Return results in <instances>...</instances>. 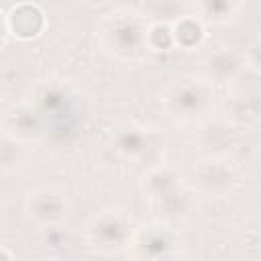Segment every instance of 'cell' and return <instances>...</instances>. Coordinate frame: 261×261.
<instances>
[{"label": "cell", "instance_id": "9c48e42d", "mask_svg": "<svg viewBox=\"0 0 261 261\" xmlns=\"http://www.w3.org/2000/svg\"><path fill=\"white\" fill-rule=\"evenodd\" d=\"M247 67L243 51L232 47H218L202 59V75L212 84H228Z\"/></svg>", "mask_w": 261, "mask_h": 261}, {"label": "cell", "instance_id": "7a4b0ae2", "mask_svg": "<svg viewBox=\"0 0 261 261\" xmlns=\"http://www.w3.org/2000/svg\"><path fill=\"white\" fill-rule=\"evenodd\" d=\"M161 108L179 122H204L212 114L214 90L204 75H184L161 92Z\"/></svg>", "mask_w": 261, "mask_h": 261}, {"label": "cell", "instance_id": "5bb4252c", "mask_svg": "<svg viewBox=\"0 0 261 261\" xmlns=\"http://www.w3.org/2000/svg\"><path fill=\"white\" fill-rule=\"evenodd\" d=\"M173 29V41L175 47L184 49V51H194L198 49L204 39H206V22L196 14H186L179 20H175L171 24Z\"/></svg>", "mask_w": 261, "mask_h": 261}, {"label": "cell", "instance_id": "8992f818", "mask_svg": "<svg viewBox=\"0 0 261 261\" xmlns=\"http://www.w3.org/2000/svg\"><path fill=\"white\" fill-rule=\"evenodd\" d=\"M179 245H181L179 234L169 226V222L159 220L135 230L133 243L128 247V257L173 259V257H179Z\"/></svg>", "mask_w": 261, "mask_h": 261}, {"label": "cell", "instance_id": "8fae6325", "mask_svg": "<svg viewBox=\"0 0 261 261\" xmlns=\"http://www.w3.org/2000/svg\"><path fill=\"white\" fill-rule=\"evenodd\" d=\"M4 29L20 41L37 39L45 29V12L37 4H16L4 14Z\"/></svg>", "mask_w": 261, "mask_h": 261}, {"label": "cell", "instance_id": "5b68a950", "mask_svg": "<svg viewBox=\"0 0 261 261\" xmlns=\"http://www.w3.org/2000/svg\"><path fill=\"white\" fill-rule=\"evenodd\" d=\"M24 214L31 224L43 230L57 228L69 214V196L57 186H39L27 194Z\"/></svg>", "mask_w": 261, "mask_h": 261}, {"label": "cell", "instance_id": "9a60e30c", "mask_svg": "<svg viewBox=\"0 0 261 261\" xmlns=\"http://www.w3.org/2000/svg\"><path fill=\"white\" fill-rule=\"evenodd\" d=\"M241 0H196V14L206 24H228L239 16Z\"/></svg>", "mask_w": 261, "mask_h": 261}, {"label": "cell", "instance_id": "52a82bcc", "mask_svg": "<svg viewBox=\"0 0 261 261\" xmlns=\"http://www.w3.org/2000/svg\"><path fill=\"white\" fill-rule=\"evenodd\" d=\"M2 133L20 145L35 143L45 133V116L31 102L14 104L2 114Z\"/></svg>", "mask_w": 261, "mask_h": 261}, {"label": "cell", "instance_id": "6da1fadb", "mask_svg": "<svg viewBox=\"0 0 261 261\" xmlns=\"http://www.w3.org/2000/svg\"><path fill=\"white\" fill-rule=\"evenodd\" d=\"M149 22L141 10L133 6H120L106 12L98 22V45L100 49L118 61H137L149 49L147 43Z\"/></svg>", "mask_w": 261, "mask_h": 261}, {"label": "cell", "instance_id": "2e32d148", "mask_svg": "<svg viewBox=\"0 0 261 261\" xmlns=\"http://www.w3.org/2000/svg\"><path fill=\"white\" fill-rule=\"evenodd\" d=\"M147 43L151 51H167L169 47H175L173 41V29L169 22H151L147 33Z\"/></svg>", "mask_w": 261, "mask_h": 261}, {"label": "cell", "instance_id": "4fadbf2b", "mask_svg": "<svg viewBox=\"0 0 261 261\" xmlns=\"http://www.w3.org/2000/svg\"><path fill=\"white\" fill-rule=\"evenodd\" d=\"M198 143L206 149V155H226V151L237 143V130L226 120L206 118L200 126Z\"/></svg>", "mask_w": 261, "mask_h": 261}, {"label": "cell", "instance_id": "e0dca14e", "mask_svg": "<svg viewBox=\"0 0 261 261\" xmlns=\"http://www.w3.org/2000/svg\"><path fill=\"white\" fill-rule=\"evenodd\" d=\"M243 55H245L247 67H251L253 71L261 73V37L255 39V41H251L247 45V49L243 51Z\"/></svg>", "mask_w": 261, "mask_h": 261}, {"label": "cell", "instance_id": "3957f363", "mask_svg": "<svg viewBox=\"0 0 261 261\" xmlns=\"http://www.w3.org/2000/svg\"><path fill=\"white\" fill-rule=\"evenodd\" d=\"M133 218L120 208H104L88 218L84 226L86 243L102 255H118L128 251L135 237Z\"/></svg>", "mask_w": 261, "mask_h": 261}, {"label": "cell", "instance_id": "30bf717a", "mask_svg": "<svg viewBox=\"0 0 261 261\" xmlns=\"http://www.w3.org/2000/svg\"><path fill=\"white\" fill-rule=\"evenodd\" d=\"M110 147L118 157L139 161L151 153V149L155 147V137L151 128H145L141 124H126L112 133Z\"/></svg>", "mask_w": 261, "mask_h": 261}, {"label": "cell", "instance_id": "7c38bea8", "mask_svg": "<svg viewBox=\"0 0 261 261\" xmlns=\"http://www.w3.org/2000/svg\"><path fill=\"white\" fill-rule=\"evenodd\" d=\"M69 90L61 84V82H53V80H47V82H39L33 92H31V104L45 116V120L49 116H59L67 104H69Z\"/></svg>", "mask_w": 261, "mask_h": 261}, {"label": "cell", "instance_id": "277c9868", "mask_svg": "<svg viewBox=\"0 0 261 261\" xmlns=\"http://www.w3.org/2000/svg\"><path fill=\"white\" fill-rule=\"evenodd\" d=\"M192 188L204 196H226L237 186L239 173L228 155H204L190 171Z\"/></svg>", "mask_w": 261, "mask_h": 261}, {"label": "cell", "instance_id": "ba28073f", "mask_svg": "<svg viewBox=\"0 0 261 261\" xmlns=\"http://www.w3.org/2000/svg\"><path fill=\"white\" fill-rule=\"evenodd\" d=\"M184 181L179 171L173 165L167 163H159L153 165L141 179V190L145 194V198L149 200V204L155 208L159 204H163L165 200L173 198L175 194H179L184 190Z\"/></svg>", "mask_w": 261, "mask_h": 261}]
</instances>
